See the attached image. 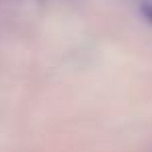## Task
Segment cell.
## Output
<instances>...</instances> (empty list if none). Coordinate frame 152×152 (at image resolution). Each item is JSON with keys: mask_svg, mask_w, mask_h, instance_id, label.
Wrapping results in <instances>:
<instances>
[{"mask_svg": "<svg viewBox=\"0 0 152 152\" xmlns=\"http://www.w3.org/2000/svg\"><path fill=\"white\" fill-rule=\"evenodd\" d=\"M144 13H146V17L152 21V7H144Z\"/></svg>", "mask_w": 152, "mask_h": 152, "instance_id": "obj_1", "label": "cell"}]
</instances>
